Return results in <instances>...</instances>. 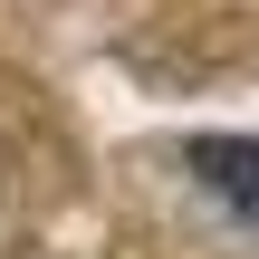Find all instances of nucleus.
<instances>
[{"instance_id": "nucleus-1", "label": "nucleus", "mask_w": 259, "mask_h": 259, "mask_svg": "<svg viewBox=\"0 0 259 259\" xmlns=\"http://www.w3.org/2000/svg\"><path fill=\"white\" fill-rule=\"evenodd\" d=\"M183 163H192V183H202L221 211L259 221V135H192Z\"/></svg>"}]
</instances>
